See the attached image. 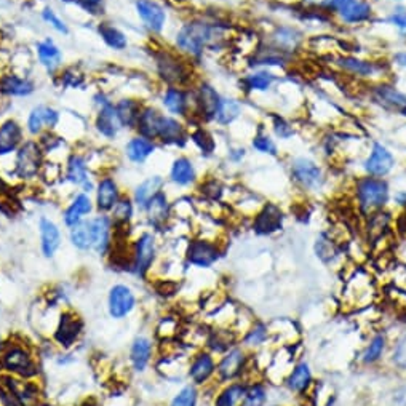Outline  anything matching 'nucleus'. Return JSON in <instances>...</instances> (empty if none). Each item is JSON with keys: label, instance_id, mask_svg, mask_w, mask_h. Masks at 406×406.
I'll use <instances>...</instances> for the list:
<instances>
[{"label": "nucleus", "instance_id": "nucleus-3", "mask_svg": "<svg viewBox=\"0 0 406 406\" xmlns=\"http://www.w3.org/2000/svg\"><path fill=\"white\" fill-rule=\"evenodd\" d=\"M0 369L8 376L34 379L39 374V363L25 344H4L0 350Z\"/></svg>", "mask_w": 406, "mask_h": 406}, {"label": "nucleus", "instance_id": "nucleus-21", "mask_svg": "<svg viewBox=\"0 0 406 406\" xmlns=\"http://www.w3.org/2000/svg\"><path fill=\"white\" fill-rule=\"evenodd\" d=\"M270 46L290 58L304 44V34L294 26H277L270 34Z\"/></svg>", "mask_w": 406, "mask_h": 406}, {"label": "nucleus", "instance_id": "nucleus-28", "mask_svg": "<svg viewBox=\"0 0 406 406\" xmlns=\"http://www.w3.org/2000/svg\"><path fill=\"white\" fill-rule=\"evenodd\" d=\"M281 226H284V213H281L279 205L266 203L255 217L253 231L260 235H270L280 231Z\"/></svg>", "mask_w": 406, "mask_h": 406}, {"label": "nucleus", "instance_id": "nucleus-29", "mask_svg": "<svg viewBox=\"0 0 406 406\" xmlns=\"http://www.w3.org/2000/svg\"><path fill=\"white\" fill-rule=\"evenodd\" d=\"M35 91L34 82L26 77V75H20L15 72H8L0 75V93L8 98H26L31 96Z\"/></svg>", "mask_w": 406, "mask_h": 406}, {"label": "nucleus", "instance_id": "nucleus-9", "mask_svg": "<svg viewBox=\"0 0 406 406\" xmlns=\"http://www.w3.org/2000/svg\"><path fill=\"white\" fill-rule=\"evenodd\" d=\"M138 298L132 286L125 284H115L110 286L108 294V312L110 319L123 320L137 309Z\"/></svg>", "mask_w": 406, "mask_h": 406}, {"label": "nucleus", "instance_id": "nucleus-59", "mask_svg": "<svg viewBox=\"0 0 406 406\" xmlns=\"http://www.w3.org/2000/svg\"><path fill=\"white\" fill-rule=\"evenodd\" d=\"M245 152L246 151L243 149V147H234V149H231V154L229 156H231L234 162H240L245 157Z\"/></svg>", "mask_w": 406, "mask_h": 406}, {"label": "nucleus", "instance_id": "nucleus-56", "mask_svg": "<svg viewBox=\"0 0 406 406\" xmlns=\"http://www.w3.org/2000/svg\"><path fill=\"white\" fill-rule=\"evenodd\" d=\"M74 2H77L87 13L93 16L104 13V0H74Z\"/></svg>", "mask_w": 406, "mask_h": 406}, {"label": "nucleus", "instance_id": "nucleus-16", "mask_svg": "<svg viewBox=\"0 0 406 406\" xmlns=\"http://www.w3.org/2000/svg\"><path fill=\"white\" fill-rule=\"evenodd\" d=\"M64 178L75 187H79L82 192L90 194L95 191L96 184L90 178V167H88L87 157L79 154V152H72L66 160V172H64Z\"/></svg>", "mask_w": 406, "mask_h": 406}, {"label": "nucleus", "instance_id": "nucleus-6", "mask_svg": "<svg viewBox=\"0 0 406 406\" xmlns=\"http://www.w3.org/2000/svg\"><path fill=\"white\" fill-rule=\"evenodd\" d=\"M355 192L358 205H360V208L364 213L382 208L387 202H389L391 197L387 181L382 178H374V176H364V178L358 179Z\"/></svg>", "mask_w": 406, "mask_h": 406}, {"label": "nucleus", "instance_id": "nucleus-14", "mask_svg": "<svg viewBox=\"0 0 406 406\" xmlns=\"http://www.w3.org/2000/svg\"><path fill=\"white\" fill-rule=\"evenodd\" d=\"M372 101L379 106L382 110L391 114H402L403 108L406 106V93L398 90L395 85L387 84V82H379L372 88Z\"/></svg>", "mask_w": 406, "mask_h": 406}, {"label": "nucleus", "instance_id": "nucleus-49", "mask_svg": "<svg viewBox=\"0 0 406 406\" xmlns=\"http://www.w3.org/2000/svg\"><path fill=\"white\" fill-rule=\"evenodd\" d=\"M191 139L194 141V144H196L198 149L202 151V154L210 156L211 152L215 151V139L207 130H203V128H198V130L192 132Z\"/></svg>", "mask_w": 406, "mask_h": 406}, {"label": "nucleus", "instance_id": "nucleus-1", "mask_svg": "<svg viewBox=\"0 0 406 406\" xmlns=\"http://www.w3.org/2000/svg\"><path fill=\"white\" fill-rule=\"evenodd\" d=\"M226 42V26L221 23L194 18L175 35V49L189 60H198L207 50H216Z\"/></svg>", "mask_w": 406, "mask_h": 406}, {"label": "nucleus", "instance_id": "nucleus-33", "mask_svg": "<svg viewBox=\"0 0 406 406\" xmlns=\"http://www.w3.org/2000/svg\"><path fill=\"white\" fill-rule=\"evenodd\" d=\"M245 363H246V357L242 349H237V347H235V349L229 350L227 354L222 357V360L216 368L217 376H220V381L231 382L234 379H237L243 372Z\"/></svg>", "mask_w": 406, "mask_h": 406}, {"label": "nucleus", "instance_id": "nucleus-52", "mask_svg": "<svg viewBox=\"0 0 406 406\" xmlns=\"http://www.w3.org/2000/svg\"><path fill=\"white\" fill-rule=\"evenodd\" d=\"M266 400V392L261 386H253L251 389H246L245 397L240 402V406H261Z\"/></svg>", "mask_w": 406, "mask_h": 406}, {"label": "nucleus", "instance_id": "nucleus-20", "mask_svg": "<svg viewBox=\"0 0 406 406\" xmlns=\"http://www.w3.org/2000/svg\"><path fill=\"white\" fill-rule=\"evenodd\" d=\"M93 226V251L98 256H108L114 246V224L109 215L91 217Z\"/></svg>", "mask_w": 406, "mask_h": 406}, {"label": "nucleus", "instance_id": "nucleus-4", "mask_svg": "<svg viewBox=\"0 0 406 406\" xmlns=\"http://www.w3.org/2000/svg\"><path fill=\"white\" fill-rule=\"evenodd\" d=\"M320 8L325 13L336 15L341 23L349 26L372 21L374 15L373 5L368 0H322Z\"/></svg>", "mask_w": 406, "mask_h": 406}, {"label": "nucleus", "instance_id": "nucleus-32", "mask_svg": "<svg viewBox=\"0 0 406 406\" xmlns=\"http://www.w3.org/2000/svg\"><path fill=\"white\" fill-rule=\"evenodd\" d=\"M216 368L213 355L208 354V352H198L197 355L192 357L189 368H187V374H189L194 386H203L216 373Z\"/></svg>", "mask_w": 406, "mask_h": 406}, {"label": "nucleus", "instance_id": "nucleus-43", "mask_svg": "<svg viewBox=\"0 0 406 406\" xmlns=\"http://www.w3.org/2000/svg\"><path fill=\"white\" fill-rule=\"evenodd\" d=\"M69 240L79 251H93V226L91 217L69 229Z\"/></svg>", "mask_w": 406, "mask_h": 406}, {"label": "nucleus", "instance_id": "nucleus-13", "mask_svg": "<svg viewBox=\"0 0 406 406\" xmlns=\"http://www.w3.org/2000/svg\"><path fill=\"white\" fill-rule=\"evenodd\" d=\"M196 99V117L202 122H215V117L220 109L222 96L210 82H200L194 90Z\"/></svg>", "mask_w": 406, "mask_h": 406}, {"label": "nucleus", "instance_id": "nucleus-10", "mask_svg": "<svg viewBox=\"0 0 406 406\" xmlns=\"http://www.w3.org/2000/svg\"><path fill=\"white\" fill-rule=\"evenodd\" d=\"M60 110L49 104H37L34 106L27 115L25 130L29 133V137L37 138L45 132L55 130V128L60 125Z\"/></svg>", "mask_w": 406, "mask_h": 406}, {"label": "nucleus", "instance_id": "nucleus-12", "mask_svg": "<svg viewBox=\"0 0 406 406\" xmlns=\"http://www.w3.org/2000/svg\"><path fill=\"white\" fill-rule=\"evenodd\" d=\"M291 176L299 186L307 191L320 189L325 182L322 168L319 163L312 160L309 157H296L291 162Z\"/></svg>", "mask_w": 406, "mask_h": 406}, {"label": "nucleus", "instance_id": "nucleus-17", "mask_svg": "<svg viewBox=\"0 0 406 406\" xmlns=\"http://www.w3.org/2000/svg\"><path fill=\"white\" fill-rule=\"evenodd\" d=\"M393 167H395V157L391 152V149L382 143H373L372 151H369L368 157L363 162V170L368 176H374V178H384L389 175Z\"/></svg>", "mask_w": 406, "mask_h": 406}, {"label": "nucleus", "instance_id": "nucleus-30", "mask_svg": "<svg viewBox=\"0 0 406 406\" xmlns=\"http://www.w3.org/2000/svg\"><path fill=\"white\" fill-rule=\"evenodd\" d=\"M144 213L149 224L154 229H163L167 226L170 217H172V203H170L165 191L158 192L154 198H151V202L146 205Z\"/></svg>", "mask_w": 406, "mask_h": 406}, {"label": "nucleus", "instance_id": "nucleus-24", "mask_svg": "<svg viewBox=\"0 0 406 406\" xmlns=\"http://www.w3.org/2000/svg\"><path fill=\"white\" fill-rule=\"evenodd\" d=\"M336 66L343 70V72L357 79H373L374 75L382 72L381 64L352 55L339 56L336 60Z\"/></svg>", "mask_w": 406, "mask_h": 406}, {"label": "nucleus", "instance_id": "nucleus-11", "mask_svg": "<svg viewBox=\"0 0 406 406\" xmlns=\"http://www.w3.org/2000/svg\"><path fill=\"white\" fill-rule=\"evenodd\" d=\"M82 333H84V322L80 317L72 310H66L60 315L58 325L53 331V341L61 349L69 350L70 347L75 345V343L80 339Z\"/></svg>", "mask_w": 406, "mask_h": 406}, {"label": "nucleus", "instance_id": "nucleus-22", "mask_svg": "<svg viewBox=\"0 0 406 406\" xmlns=\"http://www.w3.org/2000/svg\"><path fill=\"white\" fill-rule=\"evenodd\" d=\"M95 211V200H91L90 194L77 192L70 200L69 205L63 211V222L68 229L77 226L79 222L87 220Z\"/></svg>", "mask_w": 406, "mask_h": 406}, {"label": "nucleus", "instance_id": "nucleus-27", "mask_svg": "<svg viewBox=\"0 0 406 406\" xmlns=\"http://www.w3.org/2000/svg\"><path fill=\"white\" fill-rule=\"evenodd\" d=\"M95 130L106 139H115L123 130L122 122L119 115H117L115 104L113 101L98 108V113L95 115Z\"/></svg>", "mask_w": 406, "mask_h": 406}, {"label": "nucleus", "instance_id": "nucleus-53", "mask_svg": "<svg viewBox=\"0 0 406 406\" xmlns=\"http://www.w3.org/2000/svg\"><path fill=\"white\" fill-rule=\"evenodd\" d=\"M387 25H391L397 29L398 32L406 34V8L405 7H395L389 16L386 18Z\"/></svg>", "mask_w": 406, "mask_h": 406}, {"label": "nucleus", "instance_id": "nucleus-55", "mask_svg": "<svg viewBox=\"0 0 406 406\" xmlns=\"http://www.w3.org/2000/svg\"><path fill=\"white\" fill-rule=\"evenodd\" d=\"M266 336H267L266 326L261 325V323H258V325L253 326L248 331V334H246L245 343L248 345H258V344H261L264 339H266Z\"/></svg>", "mask_w": 406, "mask_h": 406}, {"label": "nucleus", "instance_id": "nucleus-31", "mask_svg": "<svg viewBox=\"0 0 406 406\" xmlns=\"http://www.w3.org/2000/svg\"><path fill=\"white\" fill-rule=\"evenodd\" d=\"M152 355H154V343L151 338L141 334L133 339L128 358L134 373H144L152 362Z\"/></svg>", "mask_w": 406, "mask_h": 406}, {"label": "nucleus", "instance_id": "nucleus-36", "mask_svg": "<svg viewBox=\"0 0 406 406\" xmlns=\"http://www.w3.org/2000/svg\"><path fill=\"white\" fill-rule=\"evenodd\" d=\"M163 186H165V179L160 175L147 176L144 181H141L139 184L134 187L133 196H132L134 207H137L139 211H144L146 205L151 202V198H154L158 192L163 191Z\"/></svg>", "mask_w": 406, "mask_h": 406}, {"label": "nucleus", "instance_id": "nucleus-40", "mask_svg": "<svg viewBox=\"0 0 406 406\" xmlns=\"http://www.w3.org/2000/svg\"><path fill=\"white\" fill-rule=\"evenodd\" d=\"M279 77L270 69H256L242 79L243 90L250 93H266L272 88Z\"/></svg>", "mask_w": 406, "mask_h": 406}, {"label": "nucleus", "instance_id": "nucleus-51", "mask_svg": "<svg viewBox=\"0 0 406 406\" xmlns=\"http://www.w3.org/2000/svg\"><path fill=\"white\" fill-rule=\"evenodd\" d=\"M272 132L279 139L288 141L294 137V128L285 117L274 115L272 117Z\"/></svg>", "mask_w": 406, "mask_h": 406}, {"label": "nucleus", "instance_id": "nucleus-37", "mask_svg": "<svg viewBox=\"0 0 406 406\" xmlns=\"http://www.w3.org/2000/svg\"><path fill=\"white\" fill-rule=\"evenodd\" d=\"M170 181L179 187H189L197 181V168L189 157H176L170 168Z\"/></svg>", "mask_w": 406, "mask_h": 406}, {"label": "nucleus", "instance_id": "nucleus-50", "mask_svg": "<svg viewBox=\"0 0 406 406\" xmlns=\"http://www.w3.org/2000/svg\"><path fill=\"white\" fill-rule=\"evenodd\" d=\"M198 392L196 386H186L176 393L170 406H197Z\"/></svg>", "mask_w": 406, "mask_h": 406}, {"label": "nucleus", "instance_id": "nucleus-18", "mask_svg": "<svg viewBox=\"0 0 406 406\" xmlns=\"http://www.w3.org/2000/svg\"><path fill=\"white\" fill-rule=\"evenodd\" d=\"M191 139V133L187 130L186 123L178 117L163 114L160 128H158L157 143L165 146H176L182 147L186 146L187 141Z\"/></svg>", "mask_w": 406, "mask_h": 406}, {"label": "nucleus", "instance_id": "nucleus-64", "mask_svg": "<svg viewBox=\"0 0 406 406\" xmlns=\"http://www.w3.org/2000/svg\"><path fill=\"white\" fill-rule=\"evenodd\" d=\"M391 2H402V0H391Z\"/></svg>", "mask_w": 406, "mask_h": 406}, {"label": "nucleus", "instance_id": "nucleus-44", "mask_svg": "<svg viewBox=\"0 0 406 406\" xmlns=\"http://www.w3.org/2000/svg\"><path fill=\"white\" fill-rule=\"evenodd\" d=\"M240 115H242V103H240L239 99L222 96L221 106L215 117V123L220 127H229L232 125Z\"/></svg>", "mask_w": 406, "mask_h": 406}, {"label": "nucleus", "instance_id": "nucleus-23", "mask_svg": "<svg viewBox=\"0 0 406 406\" xmlns=\"http://www.w3.org/2000/svg\"><path fill=\"white\" fill-rule=\"evenodd\" d=\"M186 258L187 262L192 264V266L207 269L220 260V250H217L216 243L208 242V240H192L189 246H187Z\"/></svg>", "mask_w": 406, "mask_h": 406}, {"label": "nucleus", "instance_id": "nucleus-35", "mask_svg": "<svg viewBox=\"0 0 406 406\" xmlns=\"http://www.w3.org/2000/svg\"><path fill=\"white\" fill-rule=\"evenodd\" d=\"M157 149V143L146 137H141V134H134L133 138L127 141L125 147H123V152H125V157L132 163L143 165L147 158L154 154Z\"/></svg>", "mask_w": 406, "mask_h": 406}, {"label": "nucleus", "instance_id": "nucleus-42", "mask_svg": "<svg viewBox=\"0 0 406 406\" xmlns=\"http://www.w3.org/2000/svg\"><path fill=\"white\" fill-rule=\"evenodd\" d=\"M99 37L103 39V42L114 51H123L128 46V37L122 29L117 27L113 23L101 21L96 27Z\"/></svg>", "mask_w": 406, "mask_h": 406}, {"label": "nucleus", "instance_id": "nucleus-25", "mask_svg": "<svg viewBox=\"0 0 406 406\" xmlns=\"http://www.w3.org/2000/svg\"><path fill=\"white\" fill-rule=\"evenodd\" d=\"M39 234H40V250L46 260H51L61 248L63 234L60 226L50 217L42 216L39 221Z\"/></svg>", "mask_w": 406, "mask_h": 406}, {"label": "nucleus", "instance_id": "nucleus-19", "mask_svg": "<svg viewBox=\"0 0 406 406\" xmlns=\"http://www.w3.org/2000/svg\"><path fill=\"white\" fill-rule=\"evenodd\" d=\"M123 196L119 182L113 176L99 178L95 187V210L99 215H109Z\"/></svg>", "mask_w": 406, "mask_h": 406}, {"label": "nucleus", "instance_id": "nucleus-38", "mask_svg": "<svg viewBox=\"0 0 406 406\" xmlns=\"http://www.w3.org/2000/svg\"><path fill=\"white\" fill-rule=\"evenodd\" d=\"M163 113L160 109H157L156 106H143L139 114V120L137 125V132L141 137H146L157 143V134H158V128H160V122H162Z\"/></svg>", "mask_w": 406, "mask_h": 406}, {"label": "nucleus", "instance_id": "nucleus-48", "mask_svg": "<svg viewBox=\"0 0 406 406\" xmlns=\"http://www.w3.org/2000/svg\"><path fill=\"white\" fill-rule=\"evenodd\" d=\"M42 20L49 25L53 31L61 34V35H68L69 34V27L66 25V21L63 20V18L56 13L55 10L50 8V7H45L42 11Z\"/></svg>", "mask_w": 406, "mask_h": 406}, {"label": "nucleus", "instance_id": "nucleus-62", "mask_svg": "<svg viewBox=\"0 0 406 406\" xmlns=\"http://www.w3.org/2000/svg\"><path fill=\"white\" fill-rule=\"evenodd\" d=\"M402 117H406V106L403 108V110H402V114H400Z\"/></svg>", "mask_w": 406, "mask_h": 406}, {"label": "nucleus", "instance_id": "nucleus-7", "mask_svg": "<svg viewBox=\"0 0 406 406\" xmlns=\"http://www.w3.org/2000/svg\"><path fill=\"white\" fill-rule=\"evenodd\" d=\"M157 258V239L156 235L144 231L138 235L134 240L130 251V270L139 277V279H146L147 274L151 272L152 266H154Z\"/></svg>", "mask_w": 406, "mask_h": 406}, {"label": "nucleus", "instance_id": "nucleus-58", "mask_svg": "<svg viewBox=\"0 0 406 406\" xmlns=\"http://www.w3.org/2000/svg\"><path fill=\"white\" fill-rule=\"evenodd\" d=\"M392 64H393V66L406 69V50L393 53V55H392Z\"/></svg>", "mask_w": 406, "mask_h": 406}, {"label": "nucleus", "instance_id": "nucleus-63", "mask_svg": "<svg viewBox=\"0 0 406 406\" xmlns=\"http://www.w3.org/2000/svg\"><path fill=\"white\" fill-rule=\"evenodd\" d=\"M2 347H4V344H2V341H0V350H2Z\"/></svg>", "mask_w": 406, "mask_h": 406}, {"label": "nucleus", "instance_id": "nucleus-60", "mask_svg": "<svg viewBox=\"0 0 406 406\" xmlns=\"http://www.w3.org/2000/svg\"><path fill=\"white\" fill-rule=\"evenodd\" d=\"M397 200H398V203L406 205V192H403V194H398V196H397Z\"/></svg>", "mask_w": 406, "mask_h": 406}, {"label": "nucleus", "instance_id": "nucleus-8", "mask_svg": "<svg viewBox=\"0 0 406 406\" xmlns=\"http://www.w3.org/2000/svg\"><path fill=\"white\" fill-rule=\"evenodd\" d=\"M162 106L168 115L178 119L196 117V99L194 90L186 87H167L162 93Z\"/></svg>", "mask_w": 406, "mask_h": 406}, {"label": "nucleus", "instance_id": "nucleus-15", "mask_svg": "<svg viewBox=\"0 0 406 406\" xmlns=\"http://www.w3.org/2000/svg\"><path fill=\"white\" fill-rule=\"evenodd\" d=\"M134 10L151 34H162L167 26V10L158 0H134Z\"/></svg>", "mask_w": 406, "mask_h": 406}, {"label": "nucleus", "instance_id": "nucleus-41", "mask_svg": "<svg viewBox=\"0 0 406 406\" xmlns=\"http://www.w3.org/2000/svg\"><path fill=\"white\" fill-rule=\"evenodd\" d=\"M134 210H137V207H134L133 198L128 196H122L114 210L109 213L115 231H125V229L130 227L134 217Z\"/></svg>", "mask_w": 406, "mask_h": 406}, {"label": "nucleus", "instance_id": "nucleus-5", "mask_svg": "<svg viewBox=\"0 0 406 406\" xmlns=\"http://www.w3.org/2000/svg\"><path fill=\"white\" fill-rule=\"evenodd\" d=\"M44 149L37 139H26L15 156V176L21 181H31L42 175Z\"/></svg>", "mask_w": 406, "mask_h": 406}, {"label": "nucleus", "instance_id": "nucleus-39", "mask_svg": "<svg viewBox=\"0 0 406 406\" xmlns=\"http://www.w3.org/2000/svg\"><path fill=\"white\" fill-rule=\"evenodd\" d=\"M114 104L122 127L127 128V130H137L141 109H143L144 104L137 98H122Z\"/></svg>", "mask_w": 406, "mask_h": 406}, {"label": "nucleus", "instance_id": "nucleus-54", "mask_svg": "<svg viewBox=\"0 0 406 406\" xmlns=\"http://www.w3.org/2000/svg\"><path fill=\"white\" fill-rule=\"evenodd\" d=\"M384 345H386L384 336H381V334L379 336H376L372 341V344H369L367 352H364V362L373 363L378 360V358L382 355V352H384Z\"/></svg>", "mask_w": 406, "mask_h": 406}, {"label": "nucleus", "instance_id": "nucleus-47", "mask_svg": "<svg viewBox=\"0 0 406 406\" xmlns=\"http://www.w3.org/2000/svg\"><path fill=\"white\" fill-rule=\"evenodd\" d=\"M251 147L264 156H277L279 154V147H277V143L274 141V138L269 137L267 133H262V132L255 134V138H253V141H251Z\"/></svg>", "mask_w": 406, "mask_h": 406}, {"label": "nucleus", "instance_id": "nucleus-61", "mask_svg": "<svg viewBox=\"0 0 406 406\" xmlns=\"http://www.w3.org/2000/svg\"><path fill=\"white\" fill-rule=\"evenodd\" d=\"M79 406H98V405H96L95 400H91V398H90V400H85V402H84V403H80Z\"/></svg>", "mask_w": 406, "mask_h": 406}, {"label": "nucleus", "instance_id": "nucleus-57", "mask_svg": "<svg viewBox=\"0 0 406 406\" xmlns=\"http://www.w3.org/2000/svg\"><path fill=\"white\" fill-rule=\"evenodd\" d=\"M393 362L397 367L406 368V336L398 341L395 350H393Z\"/></svg>", "mask_w": 406, "mask_h": 406}, {"label": "nucleus", "instance_id": "nucleus-2", "mask_svg": "<svg viewBox=\"0 0 406 406\" xmlns=\"http://www.w3.org/2000/svg\"><path fill=\"white\" fill-rule=\"evenodd\" d=\"M157 77L167 87H189L192 84L194 69L189 58L178 50L158 49L154 53Z\"/></svg>", "mask_w": 406, "mask_h": 406}, {"label": "nucleus", "instance_id": "nucleus-26", "mask_svg": "<svg viewBox=\"0 0 406 406\" xmlns=\"http://www.w3.org/2000/svg\"><path fill=\"white\" fill-rule=\"evenodd\" d=\"M25 141V128L20 122L8 119L0 123V157L16 154Z\"/></svg>", "mask_w": 406, "mask_h": 406}, {"label": "nucleus", "instance_id": "nucleus-45", "mask_svg": "<svg viewBox=\"0 0 406 406\" xmlns=\"http://www.w3.org/2000/svg\"><path fill=\"white\" fill-rule=\"evenodd\" d=\"M246 393V387L242 384H231L215 400V406H237Z\"/></svg>", "mask_w": 406, "mask_h": 406}, {"label": "nucleus", "instance_id": "nucleus-46", "mask_svg": "<svg viewBox=\"0 0 406 406\" xmlns=\"http://www.w3.org/2000/svg\"><path fill=\"white\" fill-rule=\"evenodd\" d=\"M310 369L305 363L298 364L296 368L293 369V373L288 378V387L294 392H303L307 389V386L310 384Z\"/></svg>", "mask_w": 406, "mask_h": 406}, {"label": "nucleus", "instance_id": "nucleus-34", "mask_svg": "<svg viewBox=\"0 0 406 406\" xmlns=\"http://www.w3.org/2000/svg\"><path fill=\"white\" fill-rule=\"evenodd\" d=\"M35 53H37V60L46 72L55 74L63 66V53L51 39H44L35 44Z\"/></svg>", "mask_w": 406, "mask_h": 406}]
</instances>
